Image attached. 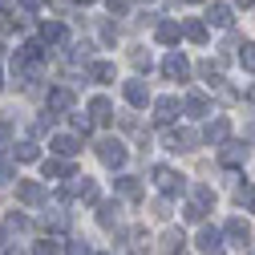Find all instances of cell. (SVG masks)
<instances>
[{"instance_id": "cell-34", "label": "cell", "mask_w": 255, "mask_h": 255, "mask_svg": "<svg viewBox=\"0 0 255 255\" xmlns=\"http://www.w3.org/2000/svg\"><path fill=\"white\" fill-rule=\"evenodd\" d=\"M8 227H16V231H24V227H28V219H24V215H8Z\"/></svg>"}, {"instance_id": "cell-30", "label": "cell", "mask_w": 255, "mask_h": 255, "mask_svg": "<svg viewBox=\"0 0 255 255\" xmlns=\"http://www.w3.org/2000/svg\"><path fill=\"white\" fill-rule=\"evenodd\" d=\"M239 203H247L251 211H255V186H239V195H235Z\"/></svg>"}, {"instance_id": "cell-4", "label": "cell", "mask_w": 255, "mask_h": 255, "mask_svg": "<svg viewBox=\"0 0 255 255\" xmlns=\"http://www.w3.org/2000/svg\"><path fill=\"white\" fill-rule=\"evenodd\" d=\"M98 154H102V162H106V166H122V162H126V146H122L118 138L98 142Z\"/></svg>"}, {"instance_id": "cell-2", "label": "cell", "mask_w": 255, "mask_h": 255, "mask_svg": "<svg viewBox=\"0 0 255 255\" xmlns=\"http://www.w3.org/2000/svg\"><path fill=\"white\" fill-rule=\"evenodd\" d=\"M162 73H166L170 81H186V77H190V61H186L182 53H170V57L162 61Z\"/></svg>"}, {"instance_id": "cell-40", "label": "cell", "mask_w": 255, "mask_h": 255, "mask_svg": "<svg viewBox=\"0 0 255 255\" xmlns=\"http://www.w3.org/2000/svg\"><path fill=\"white\" fill-rule=\"evenodd\" d=\"M190 4H203V0H190Z\"/></svg>"}, {"instance_id": "cell-29", "label": "cell", "mask_w": 255, "mask_h": 255, "mask_svg": "<svg viewBox=\"0 0 255 255\" xmlns=\"http://www.w3.org/2000/svg\"><path fill=\"white\" fill-rule=\"evenodd\" d=\"M239 61H243V69H251V73H255V45H243Z\"/></svg>"}, {"instance_id": "cell-11", "label": "cell", "mask_w": 255, "mask_h": 255, "mask_svg": "<svg viewBox=\"0 0 255 255\" xmlns=\"http://www.w3.org/2000/svg\"><path fill=\"white\" fill-rule=\"evenodd\" d=\"M219 239H223V235H219L215 227H203V231H199V247H203L207 255H219V247H223Z\"/></svg>"}, {"instance_id": "cell-12", "label": "cell", "mask_w": 255, "mask_h": 255, "mask_svg": "<svg viewBox=\"0 0 255 255\" xmlns=\"http://www.w3.org/2000/svg\"><path fill=\"white\" fill-rule=\"evenodd\" d=\"M89 114H93V122H110V118H114L110 98H93V102H89Z\"/></svg>"}, {"instance_id": "cell-38", "label": "cell", "mask_w": 255, "mask_h": 255, "mask_svg": "<svg viewBox=\"0 0 255 255\" xmlns=\"http://www.w3.org/2000/svg\"><path fill=\"white\" fill-rule=\"evenodd\" d=\"M0 247H4V227H0Z\"/></svg>"}, {"instance_id": "cell-18", "label": "cell", "mask_w": 255, "mask_h": 255, "mask_svg": "<svg viewBox=\"0 0 255 255\" xmlns=\"http://www.w3.org/2000/svg\"><path fill=\"white\" fill-rule=\"evenodd\" d=\"M199 77H203L207 85H223V69L211 65V61H203V65H199Z\"/></svg>"}, {"instance_id": "cell-19", "label": "cell", "mask_w": 255, "mask_h": 255, "mask_svg": "<svg viewBox=\"0 0 255 255\" xmlns=\"http://www.w3.org/2000/svg\"><path fill=\"white\" fill-rule=\"evenodd\" d=\"M182 33H186L190 41H199V45H203V41H207V24H203V20H186V24H182Z\"/></svg>"}, {"instance_id": "cell-27", "label": "cell", "mask_w": 255, "mask_h": 255, "mask_svg": "<svg viewBox=\"0 0 255 255\" xmlns=\"http://www.w3.org/2000/svg\"><path fill=\"white\" fill-rule=\"evenodd\" d=\"M16 158H20V162H37V146L33 142H20L16 146Z\"/></svg>"}, {"instance_id": "cell-7", "label": "cell", "mask_w": 255, "mask_h": 255, "mask_svg": "<svg viewBox=\"0 0 255 255\" xmlns=\"http://www.w3.org/2000/svg\"><path fill=\"white\" fill-rule=\"evenodd\" d=\"M89 186H93V182H89L85 174H69V182L61 186V199H77V195L85 199V195H89Z\"/></svg>"}, {"instance_id": "cell-15", "label": "cell", "mask_w": 255, "mask_h": 255, "mask_svg": "<svg viewBox=\"0 0 255 255\" xmlns=\"http://www.w3.org/2000/svg\"><path fill=\"white\" fill-rule=\"evenodd\" d=\"M69 106H73V93H69V89H53V93H49V114H53V110H69Z\"/></svg>"}, {"instance_id": "cell-1", "label": "cell", "mask_w": 255, "mask_h": 255, "mask_svg": "<svg viewBox=\"0 0 255 255\" xmlns=\"http://www.w3.org/2000/svg\"><path fill=\"white\" fill-rule=\"evenodd\" d=\"M154 182H158V190H162V195H178V190L186 186L182 174H174L170 166H154Z\"/></svg>"}, {"instance_id": "cell-16", "label": "cell", "mask_w": 255, "mask_h": 255, "mask_svg": "<svg viewBox=\"0 0 255 255\" xmlns=\"http://www.w3.org/2000/svg\"><path fill=\"white\" fill-rule=\"evenodd\" d=\"M182 231H166V239H162V255H182Z\"/></svg>"}, {"instance_id": "cell-33", "label": "cell", "mask_w": 255, "mask_h": 255, "mask_svg": "<svg viewBox=\"0 0 255 255\" xmlns=\"http://www.w3.org/2000/svg\"><path fill=\"white\" fill-rule=\"evenodd\" d=\"M33 255H57V243H53V239H49V243H37Z\"/></svg>"}, {"instance_id": "cell-17", "label": "cell", "mask_w": 255, "mask_h": 255, "mask_svg": "<svg viewBox=\"0 0 255 255\" xmlns=\"http://www.w3.org/2000/svg\"><path fill=\"white\" fill-rule=\"evenodd\" d=\"M118 195H126V199H142V186H138V178H118Z\"/></svg>"}, {"instance_id": "cell-25", "label": "cell", "mask_w": 255, "mask_h": 255, "mask_svg": "<svg viewBox=\"0 0 255 255\" xmlns=\"http://www.w3.org/2000/svg\"><path fill=\"white\" fill-rule=\"evenodd\" d=\"M61 174L69 178V170H65V162H57V158H49V162H45V178H61Z\"/></svg>"}, {"instance_id": "cell-22", "label": "cell", "mask_w": 255, "mask_h": 255, "mask_svg": "<svg viewBox=\"0 0 255 255\" xmlns=\"http://www.w3.org/2000/svg\"><path fill=\"white\" fill-rule=\"evenodd\" d=\"M195 207H203V211L215 207V190L211 186H195Z\"/></svg>"}, {"instance_id": "cell-20", "label": "cell", "mask_w": 255, "mask_h": 255, "mask_svg": "<svg viewBox=\"0 0 255 255\" xmlns=\"http://www.w3.org/2000/svg\"><path fill=\"white\" fill-rule=\"evenodd\" d=\"M158 41H162V45H174V41H178V24H174V20H162V24H158Z\"/></svg>"}, {"instance_id": "cell-41", "label": "cell", "mask_w": 255, "mask_h": 255, "mask_svg": "<svg viewBox=\"0 0 255 255\" xmlns=\"http://www.w3.org/2000/svg\"><path fill=\"white\" fill-rule=\"evenodd\" d=\"M81 4H93V0H81Z\"/></svg>"}, {"instance_id": "cell-14", "label": "cell", "mask_w": 255, "mask_h": 255, "mask_svg": "<svg viewBox=\"0 0 255 255\" xmlns=\"http://www.w3.org/2000/svg\"><path fill=\"white\" fill-rule=\"evenodd\" d=\"M207 20H211V24H219V28H231V8H227V4H211Z\"/></svg>"}, {"instance_id": "cell-10", "label": "cell", "mask_w": 255, "mask_h": 255, "mask_svg": "<svg viewBox=\"0 0 255 255\" xmlns=\"http://www.w3.org/2000/svg\"><path fill=\"white\" fill-rule=\"evenodd\" d=\"M219 158H223V162H227V166H239L243 158H247V146H239V142H227V146L219 150Z\"/></svg>"}, {"instance_id": "cell-37", "label": "cell", "mask_w": 255, "mask_h": 255, "mask_svg": "<svg viewBox=\"0 0 255 255\" xmlns=\"http://www.w3.org/2000/svg\"><path fill=\"white\" fill-rule=\"evenodd\" d=\"M235 4H243V8H247V4H255V0H235Z\"/></svg>"}, {"instance_id": "cell-35", "label": "cell", "mask_w": 255, "mask_h": 255, "mask_svg": "<svg viewBox=\"0 0 255 255\" xmlns=\"http://www.w3.org/2000/svg\"><path fill=\"white\" fill-rule=\"evenodd\" d=\"M45 4V0H24V8H41Z\"/></svg>"}, {"instance_id": "cell-5", "label": "cell", "mask_w": 255, "mask_h": 255, "mask_svg": "<svg viewBox=\"0 0 255 255\" xmlns=\"http://www.w3.org/2000/svg\"><path fill=\"white\" fill-rule=\"evenodd\" d=\"M174 118H178V102H174V98H158V102H154V122H158V126H170Z\"/></svg>"}, {"instance_id": "cell-32", "label": "cell", "mask_w": 255, "mask_h": 255, "mask_svg": "<svg viewBox=\"0 0 255 255\" xmlns=\"http://www.w3.org/2000/svg\"><path fill=\"white\" fill-rule=\"evenodd\" d=\"M134 251L142 255V251H150V235H142V231H134Z\"/></svg>"}, {"instance_id": "cell-24", "label": "cell", "mask_w": 255, "mask_h": 255, "mask_svg": "<svg viewBox=\"0 0 255 255\" xmlns=\"http://www.w3.org/2000/svg\"><path fill=\"white\" fill-rule=\"evenodd\" d=\"M186 110H190V114H207V110H211V102L203 98V93H190V98H186Z\"/></svg>"}, {"instance_id": "cell-26", "label": "cell", "mask_w": 255, "mask_h": 255, "mask_svg": "<svg viewBox=\"0 0 255 255\" xmlns=\"http://www.w3.org/2000/svg\"><path fill=\"white\" fill-rule=\"evenodd\" d=\"M98 219H102V227H114V223H118V203H106Z\"/></svg>"}, {"instance_id": "cell-23", "label": "cell", "mask_w": 255, "mask_h": 255, "mask_svg": "<svg viewBox=\"0 0 255 255\" xmlns=\"http://www.w3.org/2000/svg\"><path fill=\"white\" fill-rule=\"evenodd\" d=\"M41 37H45V41H61V37H65V28H61L57 20H45V24H41Z\"/></svg>"}, {"instance_id": "cell-31", "label": "cell", "mask_w": 255, "mask_h": 255, "mask_svg": "<svg viewBox=\"0 0 255 255\" xmlns=\"http://www.w3.org/2000/svg\"><path fill=\"white\" fill-rule=\"evenodd\" d=\"M89 126H93V122H89L85 114H73V130H77V134H89Z\"/></svg>"}, {"instance_id": "cell-8", "label": "cell", "mask_w": 255, "mask_h": 255, "mask_svg": "<svg viewBox=\"0 0 255 255\" xmlns=\"http://www.w3.org/2000/svg\"><path fill=\"white\" fill-rule=\"evenodd\" d=\"M126 102L142 110V106L150 102V89H146V81H138V77H134V81H126Z\"/></svg>"}, {"instance_id": "cell-9", "label": "cell", "mask_w": 255, "mask_h": 255, "mask_svg": "<svg viewBox=\"0 0 255 255\" xmlns=\"http://www.w3.org/2000/svg\"><path fill=\"white\" fill-rule=\"evenodd\" d=\"M16 195H20V203L37 207V203L45 199V190H41V182H20V186H16Z\"/></svg>"}, {"instance_id": "cell-36", "label": "cell", "mask_w": 255, "mask_h": 255, "mask_svg": "<svg viewBox=\"0 0 255 255\" xmlns=\"http://www.w3.org/2000/svg\"><path fill=\"white\" fill-rule=\"evenodd\" d=\"M12 4H16V0H0V8H4V12H8V8H12Z\"/></svg>"}, {"instance_id": "cell-42", "label": "cell", "mask_w": 255, "mask_h": 255, "mask_svg": "<svg viewBox=\"0 0 255 255\" xmlns=\"http://www.w3.org/2000/svg\"><path fill=\"white\" fill-rule=\"evenodd\" d=\"M0 85H4V81H0Z\"/></svg>"}, {"instance_id": "cell-28", "label": "cell", "mask_w": 255, "mask_h": 255, "mask_svg": "<svg viewBox=\"0 0 255 255\" xmlns=\"http://www.w3.org/2000/svg\"><path fill=\"white\" fill-rule=\"evenodd\" d=\"M45 227H57V231H65V227H69V219L61 215V211H53V215H45Z\"/></svg>"}, {"instance_id": "cell-13", "label": "cell", "mask_w": 255, "mask_h": 255, "mask_svg": "<svg viewBox=\"0 0 255 255\" xmlns=\"http://www.w3.org/2000/svg\"><path fill=\"white\" fill-rule=\"evenodd\" d=\"M53 150H57L61 158H73L81 146H77V138H69V134H57V138H53Z\"/></svg>"}, {"instance_id": "cell-39", "label": "cell", "mask_w": 255, "mask_h": 255, "mask_svg": "<svg viewBox=\"0 0 255 255\" xmlns=\"http://www.w3.org/2000/svg\"><path fill=\"white\" fill-rule=\"evenodd\" d=\"M4 255H20V251H4Z\"/></svg>"}, {"instance_id": "cell-3", "label": "cell", "mask_w": 255, "mask_h": 255, "mask_svg": "<svg viewBox=\"0 0 255 255\" xmlns=\"http://www.w3.org/2000/svg\"><path fill=\"white\" fill-rule=\"evenodd\" d=\"M223 235H227V243H231V247H239V251L251 243V227H247L243 219H231L227 227H223Z\"/></svg>"}, {"instance_id": "cell-21", "label": "cell", "mask_w": 255, "mask_h": 255, "mask_svg": "<svg viewBox=\"0 0 255 255\" xmlns=\"http://www.w3.org/2000/svg\"><path fill=\"white\" fill-rule=\"evenodd\" d=\"M89 73L98 77V81H114V65H110V61H93V65H89Z\"/></svg>"}, {"instance_id": "cell-6", "label": "cell", "mask_w": 255, "mask_h": 255, "mask_svg": "<svg viewBox=\"0 0 255 255\" xmlns=\"http://www.w3.org/2000/svg\"><path fill=\"white\" fill-rule=\"evenodd\" d=\"M227 138H231V122H227V118H215V122L207 126V142H211V146H227Z\"/></svg>"}]
</instances>
